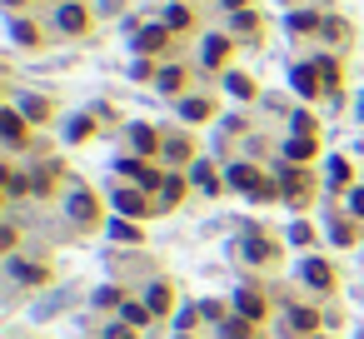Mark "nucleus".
Listing matches in <instances>:
<instances>
[{"label":"nucleus","mask_w":364,"mask_h":339,"mask_svg":"<svg viewBox=\"0 0 364 339\" xmlns=\"http://www.w3.org/2000/svg\"><path fill=\"white\" fill-rule=\"evenodd\" d=\"M230 185L245 189V195H254V200H270V195H274V189L260 180V170H254V165H234V170H230Z\"/></svg>","instance_id":"1"},{"label":"nucleus","mask_w":364,"mask_h":339,"mask_svg":"<svg viewBox=\"0 0 364 339\" xmlns=\"http://www.w3.org/2000/svg\"><path fill=\"white\" fill-rule=\"evenodd\" d=\"M290 80H294V90H299V95H319V85H325L314 65H294V75H290Z\"/></svg>","instance_id":"2"},{"label":"nucleus","mask_w":364,"mask_h":339,"mask_svg":"<svg viewBox=\"0 0 364 339\" xmlns=\"http://www.w3.org/2000/svg\"><path fill=\"white\" fill-rule=\"evenodd\" d=\"M234 309H240L245 320H260V314H265V300H260L254 289H240V294H234Z\"/></svg>","instance_id":"3"},{"label":"nucleus","mask_w":364,"mask_h":339,"mask_svg":"<svg viewBox=\"0 0 364 339\" xmlns=\"http://www.w3.org/2000/svg\"><path fill=\"white\" fill-rule=\"evenodd\" d=\"M115 209L120 215H145V195L140 189H115Z\"/></svg>","instance_id":"4"},{"label":"nucleus","mask_w":364,"mask_h":339,"mask_svg":"<svg viewBox=\"0 0 364 339\" xmlns=\"http://www.w3.org/2000/svg\"><path fill=\"white\" fill-rule=\"evenodd\" d=\"M120 175H130V180H140V185H165L155 170H145L140 160H120Z\"/></svg>","instance_id":"5"},{"label":"nucleus","mask_w":364,"mask_h":339,"mask_svg":"<svg viewBox=\"0 0 364 339\" xmlns=\"http://www.w3.org/2000/svg\"><path fill=\"white\" fill-rule=\"evenodd\" d=\"M0 135H6L10 145H20V140H26V125H20V110H6V115H0Z\"/></svg>","instance_id":"6"},{"label":"nucleus","mask_w":364,"mask_h":339,"mask_svg":"<svg viewBox=\"0 0 364 339\" xmlns=\"http://www.w3.org/2000/svg\"><path fill=\"white\" fill-rule=\"evenodd\" d=\"M270 254H274V245H265L260 235H254V225L245 229V260H270Z\"/></svg>","instance_id":"7"},{"label":"nucleus","mask_w":364,"mask_h":339,"mask_svg":"<svg viewBox=\"0 0 364 339\" xmlns=\"http://www.w3.org/2000/svg\"><path fill=\"white\" fill-rule=\"evenodd\" d=\"M55 25H60V30H70V35H75V30H85V10H80V6H60Z\"/></svg>","instance_id":"8"},{"label":"nucleus","mask_w":364,"mask_h":339,"mask_svg":"<svg viewBox=\"0 0 364 339\" xmlns=\"http://www.w3.org/2000/svg\"><path fill=\"white\" fill-rule=\"evenodd\" d=\"M130 140H135V150H140V155H155V150H160V140H155V130H150V125H135Z\"/></svg>","instance_id":"9"},{"label":"nucleus","mask_w":364,"mask_h":339,"mask_svg":"<svg viewBox=\"0 0 364 339\" xmlns=\"http://www.w3.org/2000/svg\"><path fill=\"white\" fill-rule=\"evenodd\" d=\"M305 280H310L314 289H330V265H325V260H305Z\"/></svg>","instance_id":"10"},{"label":"nucleus","mask_w":364,"mask_h":339,"mask_svg":"<svg viewBox=\"0 0 364 339\" xmlns=\"http://www.w3.org/2000/svg\"><path fill=\"white\" fill-rule=\"evenodd\" d=\"M285 155H290V160H310V155H314V140H310V135L285 140Z\"/></svg>","instance_id":"11"},{"label":"nucleus","mask_w":364,"mask_h":339,"mask_svg":"<svg viewBox=\"0 0 364 339\" xmlns=\"http://www.w3.org/2000/svg\"><path fill=\"white\" fill-rule=\"evenodd\" d=\"M165 45V25H150V30H140V40H135V50H160Z\"/></svg>","instance_id":"12"},{"label":"nucleus","mask_w":364,"mask_h":339,"mask_svg":"<svg viewBox=\"0 0 364 339\" xmlns=\"http://www.w3.org/2000/svg\"><path fill=\"white\" fill-rule=\"evenodd\" d=\"M145 305H150V314H165V309H170V289H165V285H150Z\"/></svg>","instance_id":"13"},{"label":"nucleus","mask_w":364,"mask_h":339,"mask_svg":"<svg viewBox=\"0 0 364 339\" xmlns=\"http://www.w3.org/2000/svg\"><path fill=\"white\" fill-rule=\"evenodd\" d=\"M10 274H15V280H26V285L46 280V269H35V265H26V260H10Z\"/></svg>","instance_id":"14"},{"label":"nucleus","mask_w":364,"mask_h":339,"mask_svg":"<svg viewBox=\"0 0 364 339\" xmlns=\"http://www.w3.org/2000/svg\"><path fill=\"white\" fill-rule=\"evenodd\" d=\"M195 185H200V189H205V195H215V189H220V180H215V170H210V165H205V160H200V165H195Z\"/></svg>","instance_id":"15"},{"label":"nucleus","mask_w":364,"mask_h":339,"mask_svg":"<svg viewBox=\"0 0 364 339\" xmlns=\"http://www.w3.org/2000/svg\"><path fill=\"white\" fill-rule=\"evenodd\" d=\"M290 325H294V329H314V325H319V314L299 305V309H290Z\"/></svg>","instance_id":"16"},{"label":"nucleus","mask_w":364,"mask_h":339,"mask_svg":"<svg viewBox=\"0 0 364 339\" xmlns=\"http://www.w3.org/2000/svg\"><path fill=\"white\" fill-rule=\"evenodd\" d=\"M70 215H75V220H95V200H90V195H75V200H70Z\"/></svg>","instance_id":"17"},{"label":"nucleus","mask_w":364,"mask_h":339,"mask_svg":"<svg viewBox=\"0 0 364 339\" xmlns=\"http://www.w3.org/2000/svg\"><path fill=\"white\" fill-rule=\"evenodd\" d=\"M220 60H225V40L210 35V40H205V65H220Z\"/></svg>","instance_id":"18"},{"label":"nucleus","mask_w":364,"mask_h":339,"mask_svg":"<svg viewBox=\"0 0 364 339\" xmlns=\"http://www.w3.org/2000/svg\"><path fill=\"white\" fill-rule=\"evenodd\" d=\"M20 115H26V120H46V100L26 95V100H20Z\"/></svg>","instance_id":"19"},{"label":"nucleus","mask_w":364,"mask_h":339,"mask_svg":"<svg viewBox=\"0 0 364 339\" xmlns=\"http://www.w3.org/2000/svg\"><path fill=\"white\" fill-rule=\"evenodd\" d=\"M325 175H330V185L339 189V185H350V165H345V160H330V170H325Z\"/></svg>","instance_id":"20"},{"label":"nucleus","mask_w":364,"mask_h":339,"mask_svg":"<svg viewBox=\"0 0 364 339\" xmlns=\"http://www.w3.org/2000/svg\"><path fill=\"white\" fill-rule=\"evenodd\" d=\"M180 115H185V120H205V115H210V105H205V100H185V105H180Z\"/></svg>","instance_id":"21"},{"label":"nucleus","mask_w":364,"mask_h":339,"mask_svg":"<svg viewBox=\"0 0 364 339\" xmlns=\"http://www.w3.org/2000/svg\"><path fill=\"white\" fill-rule=\"evenodd\" d=\"M110 240H125V245H135V240H140V229H135V225H120V220H115V225H110Z\"/></svg>","instance_id":"22"},{"label":"nucleus","mask_w":364,"mask_h":339,"mask_svg":"<svg viewBox=\"0 0 364 339\" xmlns=\"http://www.w3.org/2000/svg\"><path fill=\"white\" fill-rule=\"evenodd\" d=\"M225 85H230V95H240V100H250V95H254V85H250L245 75H230Z\"/></svg>","instance_id":"23"},{"label":"nucleus","mask_w":364,"mask_h":339,"mask_svg":"<svg viewBox=\"0 0 364 339\" xmlns=\"http://www.w3.org/2000/svg\"><path fill=\"white\" fill-rule=\"evenodd\" d=\"M145 320H150V305H125V325H130V329L145 325Z\"/></svg>","instance_id":"24"},{"label":"nucleus","mask_w":364,"mask_h":339,"mask_svg":"<svg viewBox=\"0 0 364 339\" xmlns=\"http://www.w3.org/2000/svg\"><path fill=\"white\" fill-rule=\"evenodd\" d=\"M314 25H325V20H314V15H305V10L290 15V30H314Z\"/></svg>","instance_id":"25"},{"label":"nucleus","mask_w":364,"mask_h":339,"mask_svg":"<svg viewBox=\"0 0 364 339\" xmlns=\"http://www.w3.org/2000/svg\"><path fill=\"white\" fill-rule=\"evenodd\" d=\"M10 35L20 40V45H30V40H35V30H30V20H15V25H10Z\"/></svg>","instance_id":"26"},{"label":"nucleus","mask_w":364,"mask_h":339,"mask_svg":"<svg viewBox=\"0 0 364 339\" xmlns=\"http://www.w3.org/2000/svg\"><path fill=\"white\" fill-rule=\"evenodd\" d=\"M165 25H170V30H180V25H190V15H185L180 6H170V10H165Z\"/></svg>","instance_id":"27"},{"label":"nucleus","mask_w":364,"mask_h":339,"mask_svg":"<svg viewBox=\"0 0 364 339\" xmlns=\"http://www.w3.org/2000/svg\"><path fill=\"white\" fill-rule=\"evenodd\" d=\"M290 240H294V245H310V240H314V229L299 220V225H290Z\"/></svg>","instance_id":"28"},{"label":"nucleus","mask_w":364,"mask_h":339,"mask_svg":"<svg viewBox=\"0 0 364 339\" xmlns=\"http://www.w3.org/2000/svg\"><path fill=\"white\" fill-rule=\"evenodd\" d=\"M330 235H334V245H354V229H350L345 220H334V229H330Z\"/></svg>","instance_id":"29"},{"label":"nucleus","mask_w":364,"mask_h":339,"mask_svg":"<svg viewBox=\"0 0 364 339\" xmlns=\"http://www.w3.org/2000/svg\"><path fill=\"white\" fill-rule=\"evenodd\" d=\"M225 339H250V325H245V320H230V325H225Z\"/></svg>","instance_id":"30"},{"label":"nucleus","mask_w":364,"mask_h":339,"mask_svg":"<svg viewBox=\"0 0 364 339\" xmlns=\"http://www.w3.org/2000/svg\"><path fill=\"white\" fill-rule=\"evenodd\" d=\"M314 70H319V80H325V85H334V75H339L334 60H314Z\"/></svg>","instance_id":"31"},{"label":"nucleus","mask_w":364,"mask_h":339,"mask_svg":"<svg viewBox=\"0 0 364 339\" xmlns=\"http://www.w3.org/2000/svg\"><path fill=\"white\" fill-rule=\"evenodd\" d=\"M180 189H185L180 180H165V195H160V205H175V200H180Z\"/></svg>","instance_id":"32"},{"label":"nucleus","mask_w":364,"mask_h":339,"mask_svg":"<svg viewBox=\"0 0 364 339\" xmlns=\"http://www.w3.org/2000/svg\"><path fill=\"white\" fill-rule=\"evenodd\" d=\"M165 155H170V160H185V155H190V145H185V140H170V145H165Z\"/></svg>","instance_id":"33"},{"label":"nucleus","mask_w":364,"mask_h":339,"mask_svg":"<svg viewBox=\"0 0 364 339\" xmlns=\"http://www.w3.org/2000/svg\"><path fill=\"white\" fill-rule=\"evenodd\" d=\"M160 90H180V70H160Z\"/></svg>","instance_id":"34"},{"label":"nucleus","mask_w":364,"mask_h":339,"mask_svg":"<svg viewBox=\"0 0 364 339\" xmlns=\"http://www.w3.org/2000/svg\"><path fill=\"white\" fill-rule=\"evenodd\" d=\"M85 135H90V120H85V115L70 120V140H85Z\"/></svg>","instance_id":"35"},{"label":"nucleus","mask_w":364,"mask_h":339,"mask_svg":"<svg viewBox=\"0 0 364 339\" xmlns=\"http://www.w3.org/2000/svg\"><path fill=\"white\" fill-rule=\"evenodd\" d=\"M6 189H10V195H26V189H30V185H26V180H20V175H6Z\"/></svg>","instance_id":"36"},{"label":"nucleus","mask_w":364,"mask_h":339,"mask_svg":"<svg viewBox=\"0 0 364 339\" xmlns=\"http://www.w3.org/2000/svg\"><path fill=\"white\" fill-rule=\"evenodd\" d=\"M350 209H354V215H364V189H354V195H350Z\"/></svg>","instance_id":"37"},{"label":"nucleus","mask_w":364,"mask_h":339,"mask_svg":"<svg viewBox=\"0 0 364 339\" xmlns=\"http://www.w3.org/2000/svg\"><path fill=\"white\" fill-rule=\"evenodd\" d=\"M105 339H135V334H130V329H120V325H115V329H110V334H105Z\"/></svg>","instance_id":"38"},{"label":"nucleus","mask_w":364,"mask_h":339,"mask_svg":"<svg viewBox=\"0 0 364 339\" xmlns=\"http://www.w3.org/2000/svg\"><path fill=\"white\" fill-rule=\"evenodd\" d=\"M225 6H230V10H240V6H245V0H225Z\"/></svg>","instance_id":"39"},{"label":"nucleus","mask_w":364,"mask_h":339,"mask_svg":"<svg viewBox=\"0 0 364 339\" xmlns=\"http://www.w3.org/2000/svg\"><path fill=\"white\" fill-rule=\"evenodd\" d=\"M180 339H190V334H180Z\"/></svg>","instance_id":"40"}]
</instances>
